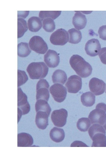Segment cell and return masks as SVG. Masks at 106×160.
<instances>
[{"label":"cell","mask_w":106,"mask_h":160,"mask_svg":"<svg viewBox=\"0 0 106 160\" xmlns=\"http://www.w3.org/2000/svg\"><path fill=\"white\" fill-rule=\"evenodd\" d=\"M59 57L56 51L49 49L44 56V61L49 67L54 68L59 63Z\"/></svg>","instance_id":"14"},{"label":"cell","mask_w":106,"mask_h":160,"mask_svg":"<svg viewBox=\"0 0 106 160\" xmlns=\"http://www.w3.org/2000/svg\"><path fill=\"white\" fill-rule=\"evenodd\" d=\"M69 63L76 73L82 78L87 77L92 73L91 66L79 55L72 56L69 60Z\"/></svg>","instance_id":"1"},{"label":"cell","mask_w":106,"mask_h":160,"mask_svg":"<svg viewBox=\"0 0 106 160\" xmlns=\"http://www.w3.org/2000/svg\"><path fill=\"white\" fill-rule=\"evenodd\" d=\"M70 147H88L85 143L80 141L76 140L73 142Z\"/></svg>","instance_id":"32"},{"label":"cell","mask_w":106,"mask_h":160,"mask_svg":"<svg viewBox=\"0 0 106 160\" xmlns=\"http://www.w3.org/2000/svg\"><path fill=\"white\" fill-rule=\"evenodd\" d=\"M98 33L100 38L106 40V25H102L100 27Z\"/></svg>","instance_id":"31"},{"label":"cell","mask_w":106,"mask_h":160,"mask_svg":"<svg viewBox=\"0 0 106 160\" xmlns=\"http://www.w3.org/2000/svg\"><path fill=\"white\" fill-rule=\"evenodd\" d=\"M28 28L25 20L21 18L17 19V38L22 37L27 30Z\"/></svg>","instance_id":"27"},{"label":"cell","mask_w":106,"mask_h":160,"mask_svg":"<svg viewBox=\"0 0 106 160\" xmlns=\"http://www.w3.org/2000/svg\"><path fill=\"white\" fill-rule=\"evenodd\" d=\"M49 117L46 112L38 111L37 112L35 122L38 128L42 130L46 129L49 125Z\"/></svg>","instance_id":"15"},{"label":"cell","mask_w":106,"mask_h":160,"mask_svg":"<svg viewBox=\"0 0 106 160\" xmlns=\"http://www.w3.org/2000/svg\"><path fill=\"white\" fill-rule=\"evenodd\" d=\"M88 118L92 124L103 125L106 122V104L103 103L97 104L96 108L90 113Z\"/></svg>","instance_id":"4"},{"label":"cell","mask_w":106,"mask_h":160,"mask_svg":"<svg viewBox=\"0 0 106 160\" xmlns=\"http://www.w3.org/2000/svg\"><path fill=\"white\" fill-rule=\"evenodd\" d=\"M30 49L36 53L41 54H45L47 51V44L40 36H34L32 37L29 43Z\"/></svg>","instance_id":"5"},{"label":"cell","mask_w":106,"mask_h":160,"mask_svg":"<svg viewBox=\"0 0 106 160\" xmlns=\"http://www.w3.org/2000/svg\"><path fill=\"white\" fill-rule=\"evenodd\" d=\"M68 116L67 111L64 108L54 111L51 118L54 126L59 127H62L66 124Z\"/></svg>","instance_id":"8"},{"label":"cell","mask_w":106,"mask_h":160,"mask_svg":"<svg viewBox=\"0 0 106 160\" xmlns=\"http://www.w3.org/2000/svg\"><path fill=\"white\" fill-rule=\"evenodd\" d=\"M99 56L101 62L106 65V47L102 48L99 54Z\"/></svg>","instance_id":"30"},{"label":"cell","mask_w":106,"mask_h":160,"mask_svg":"<svg viewBox=\"0 0 106 160\" xmlns=\"http://www.w3.org/2000/svg\"><path fill=\"white\" fill-rule=\"evenodd\" d=\"M87 20L85 16L81 12H76L72 18V24L78 30L83 29L86 26Z\"/></svg>","instance_id":"16"},{"label":"cell","mask_w":106,"mask_h":160,"mask_svg":"<svg viewBox=\"0 0 106 160\" xmlns=\"http://www.w3.org/2000/svg\"><path fill=\"white\" fill-rule=\"evenodd\" d=\"M102 127L105 129V130H106V122L102 126Z\"/></svg>","instance_id":"33"},{"label":"cell","mask_w":106,"mask_h":160,"mask_svg":"<svg viewBox=\"0 0 106 160\" xmlns=\"http://www.w3.org/2000/svg\"><path fill=\"white\" fill-rule=\"evenodd\" d=\"M95 98L94 94L91 92H87L82 95L81 101L83 105L86 107H91L95 104Z\"/></svg>","instance_id":"21"},{"label":"cell","mask_w":106,"mask_h":160,"mask_svg":"<svg viewBox=\"0 0 106 160\" xmlns=\"http://www.w3.org/2000/svg\"><path fill=\"white\" fill-rule=\"evenodd\" d=\"M69 36V43L77 44L80 42L82 38L81 32L75 28H72L68 31Z\"/></svg>","instance_id":"22"},{"label":"cell","mask_w":106,"mask_h":160,"mask_svg":"<svg viewBox=\"0 0 106 160\" xmlns=\"http://www.w3.org/2000/svg\"><path fill=\"white\" fill-rule=\"evenodd\" d=\"M42 27L45 31L51 32H53L55 29V25L53 19L51 18H47L43 20Z\"/></svg>","instance_id":"28"},{"label":"cell","mask_w":106,"mask_h":160,"mask_svg":"<svg viewBox=\"0 0 106 160\" xmlns=\"http://www.w3.org/2000/svg\"><path fill=\"white\" fill-rule=\"evenodd\" d=\"M91 125L90 119L87 118L80 119L77 123V128L81 132L87 131Z\"/></svg>","instance_id":"26"},{"label":"cell","mask_w":106,"mask_h":160,"mask_svg":"<svg viewBox=\"0 0 106 160\" xmlns=\"http://www.w3.org/2000/svg\"><path fill=\"white\" fill-rule=\"evenodd\" d=\"M17 106L18 112H21L23 115L27 114L30 110L27 97L19 87L17 89Z\"/></svg>","instance_id":"10"},{"label":"cell","mask_w":106,"mask_h":160,"mask_svg":"<svg viewBox=\"0 0 106 160\" xmlns=\"http://www.w3.org/2000/svg\"><path fill=\"white\" fill-rule=\"evenodd\" d=\"M65 86L68 92L77 93L82 88V79L77 75H72L68 79Z\"/></svg>","instance_id":"11"},{"label":"cell","mask_w":106,"mask_h":160,"mask_svg":"<svg viewBox=\"0 0 106 160\" xmlns=\"http://www.w3.org/2000/svg\"><path fill=\"white\" fill-rule=\"evenodd\" d=\"M27 23L29 29L32 32L38 31L42 26V20L37 17H31L28 19Z\"/></svg>","instance_id":"19"},{"label":"cell","mask_w":106,"mask_h":160,"mask_svg":"<svg viewBox=\"0 0 106 160\" xmlns=\"http://www.w3.org/2000/svg\"><path fill=\"white\" fill-rule=\"evenodd\" d=\"M49 68L43 62H34L29 64L26 71L31 79H38L44 78L47 75Z\"/></svg>","instance_id":"3"},{"label":"cell","mask_w":106,"mask_h":160,"mask_svg":"<svg viewBox=\"0 0 106 160\" xmlns=\"http://www.w3.org/2000/svg\"><path fill=\"white\" fill-rule=\"evenodd\" d=\"M90 91L95 95L102 94L105 90L106 84L102 80L94 77L91 79L89 82Z\"/></svg>","instance_id":"12"},{"label":"cell","mask_w":106,"mask_h":160,"mask_svg":"<svg viewBox=\"0 0 106 160\" xmlns=\"http://www.w3.org/2000/svg\"><path fill=\"white\" fill-rule=\"evenodd\" d=\"M35 109L36 112L38 111L46 112L49 116L51 111L47 101L43 100H37L35 104Z\"/></svg>","instance_id":"23"},{"label":"cell","mask_w":106,"mask_h":160,"mask_svg":"<svg viewBox=\"0 0 106 160\" xmlns=\"http://www.w3.org/2000/svg\"><path fill=\"white\" fill-rule=\"evenodd\" d=\"M49 92L54 100L59 103L64 100L67 94L66 89L59 83H56L51 86Z\"/></svg>","instance_id":"9"},{"label":"cell","mask_w":106,"mask_h":160,"mask_svg":"<svg viewBox=\"0 0 106 160\" xmlns=\"http://www.w3.org/2000/svg\"><path fill=\"white\" fill-rule=\"evenodd\" d=\"M28 77L24 71L17 70V87L24 84L28 80Z\"/></svg>","instance_id":"29"},{"label":"cell","mask_w":106,"mask_h":160,"mask_svg":"<svg viewBox=\"0 0 106 160\" xmlns=\"http://www.w3.org/2000/svg\"><path fill=\"white\" fill-rule=\"evenodd\" d=\"M31 50L28 44L26 42H21L17 45V55L21 57L27 56L30 54Z\"/></svg>","instance_id":"24"},{"label":"cell","mask_w":106,"mask_h":160,"mask_svg":"<svg viewBox=\"0 0 106 160\" xmlns=\"http://www.w3.org/2000/svg\"><path fill=\"white\" fill-rule=\"evenodd\" d=\"M67 76L65 72L60 69L55 70L52 76V81L54 83L64 84L67 80Z\"/></svg>","instance_id":"20"},{"label":"cell","mask_w":106,"mask_h":160,"mask_svg":"<svg viewBox=\"0 0 106 160\" xmlns=\"http://www.w3.org/2000/svg\"><path fill=\"white\" fill-rule=\"evenodd\" d=\"M61 11H41L39 14V17L42 21L46 18H49L54 20L60 15Z\"/></svg>","instance_id":"25"},{"label":"cell","mask_w":106,"mask_h":160,"mask_svg":"<svg viewBox=\"0 0 106 160\" xmlns=\"http://www.w3.org/2000/svg\"><path fill=\"white\" fill-rule=\"evenodd\" d=\"M88 132L92 140V147H106V132L102 126L93 124L90 127Z\"/></svg>","instance_id":"2"},{"label":"cell","mask_w":106,"mask_h":160,"mask_svg":"<svg viewBox=\"0 0 106 160\" xmlns=\"http://www.w3.org/2000/svg\"><path fill=\"white\" fill-rule=\"evenodd\" d=\"M50 138L56 143H59L63 141L65 137L64 130L61 128L54 127L49 133Z\"/></svg>","instance_id":"18"},{"label":"cell","mask_w":106,"mask_h":160,"mask_svg":"<svg viewBox=\"0 0 106 160\" xmlns=\"http://www.w3.org/2000/svg\"><path fill=\"white\" fill-rule=\"evenodd\" d=\"M33 143V138L30 134L25 132H22L18 134V147H30Z\"/></svg>","instance_id":"17"},{"label":"cell","mask_w":106,"mask_h":160,"mask_svg":"<svg viewBox=\"0 0 106 160\" xmlns=\"http://www.w3.org/2000/svg\"><path fill=\"white\" fill-rule=\"evenodd\" d=\"M48 82L45 79H40L36 85L37 100H43L48 101L49 97Z\"/></svg>","instance_id":"7"},{"label":"cell","mask_w":106,"mask_h":160,"mask_svg":"<svg viewBox=\"0 0 106 160\" xmlns=\"http://www.w3.org/2000/svg\"><path fill=\"white\" fill-rule=\"evenodd\" d=\"M101 48V45L98 40L92 39L87 42L85 49L87 55L90 56L94 57L98 55Z\"/></svg>","instance_id":"13"},{"label":"cell","mask_w":106,"mask_h":160,"mask_svg":"<svg viewBox=\"0 0 106 160\" xmlns=\"http://www.w3.org/2000/svg\"><path fill=\"white\" fill-rule=\"evenodd\" d=\"M105 93H106V92H105Z\"/></svg>","instance_id":"34"},{"label":"cell","mask_w":106,"mask_h":160,"mask_svg":"<svg viewBox=\"0 0 106 160\" xmlns=\"http://www.w3.org/2000/svg\"><path fill=\"white\" fill-rule=\"evenodd\" d=\"M69 40L68 32L65 29L60 28L53 33L50 38V41L53 44L63 46L66 44Z\"/></svg>","instance_id":"6"}]
</instances>
